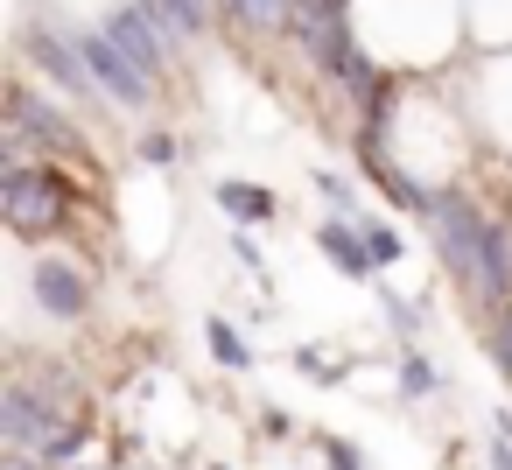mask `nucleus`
I'll return each instance as SVG.
<instances>
[{"instance_id": "11", "label": "nucleus", "mask_w": 512, "mask_h": 470, "mask_svg": "<svg viewBox=\"0 0 512 470\" xmlns=\"http://www.w3.org/2000/svg\"><path fill=\"white\" fill-rule=\"evenodd\" d=\"M141 8H148V22L183 50V43H197L204 36V22H211V8H204V0H141Z\"/></svg>"}, {"instance_id": "12", "label": "nucleus", "mask_w": 512, "mask_h": 470, "mask_svg": "<svg viewBox=\"0 0 512 470\" xmlns=\"http://www.w3.org/2000/svg\"><path fill=\"white\" fill-rule=\"evenodd\" d=\"M393 393H400V400H428V393H442V365H435L428 351L400 344V358H393Z\"/></svg>"}, {"instance_id": "8", "label": "nucleus", "mask_w": 512, "mask_h": 470, "mask_svg": "<svg viewBox=\"0 0 512 470\" xmlns=\"http://www.w3.org/2000/svg\"><path fill=\"white\" fill-rule=\"evenodd\" d=\"M99 29H106V36H113V43H120V50H127V57H134L148 78H155V85L169 78V50H176V43H169V36L148 22V8H141V0H106Z\"/></svg>"}, {"instance_id": "14", "label": "nucleus", "mask_w": 512, "mask_h": 470, "mask_svg": "<svg viewBox=\"0 0 512 470\" xmlns=\"http://www.w3.org/2000/svg\"><path fill=\"white\" fill-rule=\"evenodd\" d=\"M85 442H92V421H85V414H71V421H64V428H57V435H50V442H43L36 456H43L50 470H78Z\"/></svg>"}, {"instance_id": "17", "label": "nucleus", "mask_w": 512, "mask_h": 470, "mask_svg": "<svg viewBox=\"0 0 512 470\" xmlns=\"http://www.w3.org/2000/svg\"><path fill=\"white\" fill-rule=\"evenodd\" d=\"M316 197L330 204V218H351V225H365V211H358V190H351L337 169H316Z\"/></svg>"}, {"instance_id": "1", "label": "nucleus", "mask_w": 512, "mask_h": 470, "mask_svg": "<svg viewBox=\"0 0 512 470\" xmlns=\"http://www.w3.org/2000/svg\"><path fill=\"white\" fill-rule=\"evenodd\" d=\"M428 232L442 253V274L477 302V309H505L512 302V232L463 190H435L428 204Z\"/></svg>"}, {"instance_id": "3", "label": "nucleus", "mask_w": 512, "mask_h": 470, "mask_svg": "<svg viewBox=\"0 0 512 470\" xmlns=\"http://www.w3.org/2000/svg\"><path fill=\"white\" fill-rule=\"evenodd\" d=\"M71 176L43 155H22V148H0V218H8L15 239H57L71 225Z\"/></svg>"}, {"instance_id": "18", "label": "nucleus", "mask_w": 512, "mask_h": 470, "mask_svg": "<svg viewBox=\"0 0 512 470\" xmlns=\"http://www.w3.org/2000/svg\"><path fill=\"white\" fill-rule=\"evenodd\" d=\"M379 316H386V330H393L400 344H414V337H421V302H407V295L379 288Z\"/></svg>"}, {"instance_id": "6", "label": "nucleus", "mask_w": 512, "mask_h": 470, "mask_svg": "<svg viewBox=\"0 0 512 470\" xmlns=\"http://www.w3.org/2000/svg\"><path fill=\"white\" fill-rule=\"evenodd\" d=\"M78 50H85V64H92V85H99V99L113 106V113H148L155 99H162V85L92 22V29H78Z\"/></svg>"}, {"instance_id": "20", "label": "nucleus", "mask_w": 512, "mask_h": 470, "mask_svg": "<svg viewBox=\"0 0 512 470\" xmlns=\"http://www.w3.org/2000/svg\"><path fill=\"white\" fill-rule=\"evenodd\" d=\"M358 232H365V246H372V260H379V267H400V260H407V239H400L393 225H379V218H365Z\"/></svg>"}, {"instance_id": "16", "label": "nucleus", "mask_w": 512, "mask_h": 470, "mask_svg": "<svg viewBox=\"0 0 512 470\" xmlns=\"http://www.w3.org/2000/svg\"><path fill=\"white\" fill-rule=\"evenodd\" d=\"M134 155H141L148 169H183V162H190V141L169 134V127H148V134L134 141Z\"/></svg>"}, {"instance_id": "15", "label": "nucleus", "mask_w": 512, "mask_h": 470, "mask_svg": "<svg viewBox=\"0 0 512 470\" xmlns=\"http://www.w3.org/2000/svg\"><path fill=\"white\" fill-rule=\"evenodd\" d=\"M484 358H491V372L512 386V302H505V309H484Z\"/></svg>"}, {"instance_id": "7", "label": "nucleus", "mask_w": 512, "mask_h": 470, "mask_svg": "<svg viewBox=\"0 0 512 470\" xmlns=\"http://www.w3.org/2000/svg\"><path fill=\"white\" fill-rule=\"evenodd\" d=\"M92 274L71 260V253H29V302L50 316V323H78V316H92Z\"/></svg>"}, {"instance_id": "21", "label": "nucleus", "mask_w": 512, "mask_h": 470, "mask_svg": "<svg viewBox=\"0 0 512 470\" xmlns=\"http://www.w3.org/2000/svg\"><path fill=\"white\" fill-rule=\"evenodd\" d=\"M484 463H491V470H512V414H505V407L491 414V442H484Z\"/></svg>"}, {"instance_id": "2", "label": "nucleus", "mask_w": 512, "mask_h": 470, "mask_svg": "<svg viewBox=\"0 0 512 470\" xmlns=\"http://www.w3.org/2000/svg\"><path fill=\"white\" fill-rule=\"evenodd\" d=\"M78 407V372L57 365V358H36V365H15V379L0 386V442L8 449H43Z\"/></svg>"}, {"instance_id": "10", "label": "nucleus", "mask_w": 512, "mask_h": 470, "mask_svg": "<svg viewBox=\"0 0 512 470\" xmlns=\"http://www.w3.org/2000/svg\"><path fill=\"white\" fill-rule=\"evenodd\" d=\"M316 253H323L344 281H372V274H379V260H372V246H365V232H358L351 218H323V225H316Z\"/></svg>"}, {"instance_id": "24", "label": "nucleus", "mask_w": 512, "mask_h": 470, "mask_svg": "<svg viewBox=\"0 0 512 470\" xmlns=\"http://www.w3.org/2000/svg\"><path fill=\"white\" fill-rule=\"evenodd\" d=\"M232 260H239V267H246L253 281L267 274V267H260V246H253V232H232Z\"/></svg>"}, {"instance_id": "25", "label": "nucleus", "mask_w": 512, "mask_h": 470, "mask_svg": "<svg viewBox=\"0 0 512 470\" xmlns=\"http://www.w3.org/2000/svg\"><path fill=\"white\" fill-rule=\"evenodd\" d=\"M0 470H50L43 456H29V449H8V456H0Z\"/></svg>"}, {"instance_id": "23", "label": "nucleus", "mask_w": 512, "mask_h": 470, "mask_svg": "<svg viewBox=\"0 0 512 470\" xmlns=\"http://www.w3.org/2000/svg\"><path fill=\"white\" fill-rule=\"evenodd\" d=\"M260 435H267V442H288V435H295V414L267 400V407H260Z\"/></svg>"}, {"instance_id": "9", "label": "nucleus", "mask_w": 512, "mask_h": 470, "mask_svg": "<svg viewBox=\"0 0 512 470\" xmlns=\"http://www.w3.org/2000/svg\"><path fill=\"white\" fill-rule=\"evenodd\" d=\"M211 204H218L239 232H253V225H274V218H281V197H274L267 183H246V176H218V183H211Z\"/></svg>"}, {"instance_id": "26", "label": "nucleus", "mask_w": 512, "mask_h": 470, "mask_svg": "<svg viewBox=\"0 0 512 470\" xmlns=\"http://www.w3.org/2000/svg\"><path fill=\"white\" fill-rule=\"evenodd\" d=\"M78 470H92V463H78Z\"/></svg>"}, {"instance_id": "13", "label": "nucleus", "mask_w": 512, "mask_h": 470, "mask_svg": "<svg viewBox=\"0 0 512 470\" xmlns=\"http://www.w3.org/2000/svg\"><path fill=\"white\" fill-rule=\"evenodd\" d=\"M204 344H211V358H218L225 372H253V344H246V330H239V323L211 316V323H204Z\"/></svg>"}, {"instance_id": "4", "label": "nucleus", "mask_w": 512, "mask_h": 470, "mask_svg": "<svg viewBox=\"0 0 512 470\" xmlns=\"http://www.w3.org/2000/svg\"><path fill=\"white\" fill-rule=\"evenodd\" d=\"M0 148L64 162V155H85V127L43 92V78H15L8 85V113H0Z\"/></svg>"}, {"instance_id": "22", "label": "nucleus", "mask_w": 512, "mask_h": 470, "mask_svg": "<svg viewBox=\"0 0 512 470\" xmlns=\"http://www.w3.org/2000/svg\"><path fill=\"white\" fill-rule=\"evenodd\" d=\"M323 470H365V449L351 435H323Z\"/></svg>"}, {"instance_id": "5", "label": "nucleus", "mask_w": 512, "mask_h": 470, "mask_svg": "<svg viewBox=\"0 0 512 470\" xmlns=\"http://www.w3.org/2000/svg\"><path fill=\"white\" fill-rule=\"evenodd\" d=\"M22 57L36 64V78L57 92V99H99V85H92V64H85V50H78V29L71 22H57V15H43V8H29L22 15Z\"/></svg>"}, {"instance_id": "19", "label": "nucleus", "mask_w": 512, "mask_h": 470, "mask_svg": "<svg viewBox=\"0 0 512 470\" xmlns=\"http://www.w3.org/2000/svg\"><path fill=\"white\" fill-rule=\"evenodd\" d=\"M295 372L309 386H344V358H330L323 344H295Z\"/></svg>"}]
</instances>
